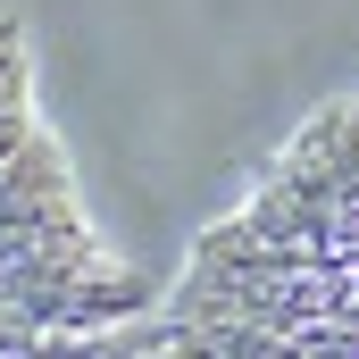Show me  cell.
<instances>
[{"instance_id": "1", "label": "cell", "mask_w": 359, "mask_h": 359, "mask_svg": "<svg viewBox=\"0 0 359 359\" xmlns=\"http://www.w3.org/2000/svg\"><path fill=\"white\" fill-rule=\"evenodd\" d=\"M126 359H359V92L318 109L201 226Z\"/></svg>"}, {"instance_id": "2", "label": "cell", "mask_w": 359, "mask_h": 359, "mask_svg": "<svg viewBox=\"0 0 359 359\" xmlns=\"http://www.w3.org/2000/svg\"><path fill=\"white\" fill-rule=\"evenodd\" d=\"M151 292L92 226L67 142L42 117L34 42L0 17V359H126Z\"/></svg>"}]
</instances>
